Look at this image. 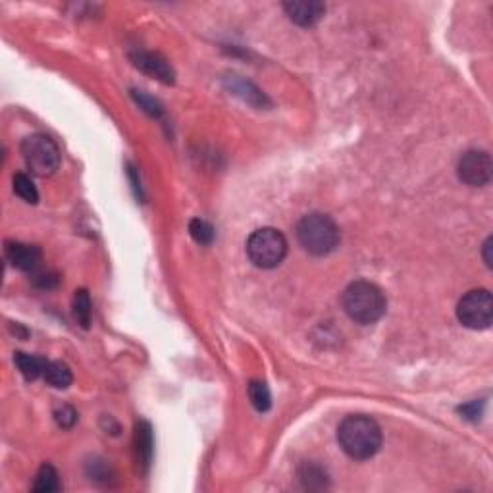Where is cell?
<instances>
[{"mask_svg":"<svg viewBox=\"0 0 493 493\" xmlns=\"http://www.w3.org/2000/svg\"><path fill=\"white\" fill-rule=\"evenodd\" d=\"M6 258L18 270L31 272L41 262V249L35 245L20 243V241H8Z\"/></svg>","mask_w":493,"mask_h":493,"instance_id":"obj_10","label":"cell"},{"mask_svg":"<svg viewBox=\"0 0 493 493\" xmlns=\"http://www.w3.org/2000/svg\"><path fill=\"white\" fill-rule=\"evenodd\" d=\"M459 177L470 187H484L492 182L493 164L486 150H468L460 156L459 160Z\"/></svg>","mask_w":493,"mask_h":493,"instance_id":"obj_7","label":"cell"},{"mask_svg":"<svg viewBox=\"0 0 493 493\" xmlns=\"http://www.w3.org/2000/svg\"><path fill=\"white\" fill-rule=\"evenodd\" d=\"M131 62H133L135 68H139L150 77H156L158 82L174 83V79H176V74H174V68L170 66V62L164 56L156 55V52L137 50V52L131 55Z\"/></svg>","mask_w":493,"mask_h":493,"instance_id":"obj_8","label":"cell"},{"mask_svg":"<svg viewBox=\"0 0 493 493\" xmlns=\"http://www.w3.org/2000/svg\"><path fill=\"white\" fill-rule=\"evenodd\" d=\"M459 412L468 420H478L484 412V401H472L468 405H462L459 409Z\"/></svg>","mask_w":493,"mask_h":493,"instance_id":"obj_22","label":"cell"},{"mask_svg":"<svg viewBox=\"0 0 493 493\" xmlns=\"http://www.w3.org/2000/svg\"><path fill=\"white\" fill-rule=\"evenodd\" d=\"M284 10L293 23L301 28H312L322 20L326 6L316 0H293V2H285Z\"/></svg>","mask_w":493,"mask_h":493,"instance_id":"obj_9","label":"cell"},{"mask_svg":"<svg viewBox=\"0 0 493 493\" xmlns=\"http://www.w3.org/2000/svg\"><path fill=\"white\" fill-rule=\"evenodd\" d=\"M338 441L345 455L355 460H366L380 451L382 430L378 422L370 416L353 414L339 424Z\"/></svg>","mask_w":493,"mask_h":493,"instance_id":"obj_1","label":"cell"},{"mask_svg":"<svg viewBox=\"0 0 493 493\" xmlns=\"http://www.w3.org/2000/svg\"><path fill=\"white\" fill-rule=\"evenodd\" d=\"M133 96H135L137 104H139L147 114L155 116V118H158V116L162 114V104L156 101V99H153V96L147 95V93H143V91H133Z\"/></svg>","mask_w":493,"mask_h":493,"instance_id":"obj_20","label":"cell"},{"mask_svg":"<svg viewBox=\"0 0 493 493\" xmlns=\"http://www.w3.org/2000/svg\"><path fill=\"white\" fill-rule=\"evenodd\" d=\"M137 443V457L141 459L143 465H149L150 455H153V436H150L149 424H139L135 433Z\"/></svg>","mask_w":493,"mask_h":493,"instance_id":"obj_17","label":"cell"},{"mask_svg":"<svg viewBox=\"0 0 493 493\" xmlns=\"http://www.w3.org/2000/svg\"><path fill=\"white\" fill-rule=\"evenodd\" d=\"M74 316L77 320V324H82L83 328H89L91 326V316H93V311H91V297L85 289H77L74 295Z\"/></svg>","mask_w":493,"mask_h":493,"instance_id":"obj_15","label":"cell"},{"mask_svg":"<svg viewBox=\"0 0 493 493\" xmlns=\"http://www.w3.org/2000/svg\"><path fill=\"white\" fill-rule=\"evenodd\" d=\"M45 380L47 384H50L56 389H66L74 382V376H72V370L64 362H48L47 370H45Z\"/></svg>","mask_w":493,"mask_h":493,"instance_id":"obj_13","label":"cell"},{"mask_svg":"<svg viewBox=\"0 0 493 493\" xmlns=\"http://www.w3.org/2000/svg\"><path fill=\"white\" fill-rule=\"evenodd\" d=\"M297 239L312 257H326L339 245V228L328 214L312 212L297 223Z\"/></svg>","mask_w":493,"mask_h":493,"instance_id":"obj_3","label":"cell"},{"mask_svg":"<svg viewBox=\"0 0 493 493\" xmlns=\"http://www.w3.org/2000/svg\"><path fill=\"white\" fill-rule=\"evenodd\" d=\"M226 85H228V89H230L233 95L241 96L245 102H249V104L257 106V109H260V106H268V104H270V101L266 99V95H264L260 89L255 87L250 82L241 79L239 75H230V77H226Z\"/></svg>","mask_w":493,"mask_h":493,"instance_id":"obj_11","label":"cell"},{"mask_svg":"<svg viewBox=\"0 0 493 493\" xmlns=\"http://www.w3.org/2000/svg\"><path fill=\"white\" fill-rule=\"evenodd\" d=\"M249 399L258 412H266L272 406V393L264 382H250Z\"/></svg>","mask_w":493,"mask_h":493,"instance_id":"obj_16","label":"cell"},{"mask_svg":"<svg viewBox=\"0 0 493 493\" xmlns=\"http://www.w3.org/2000/svg\"><path fill=\"white\" fill-rule=\"evenodd\" d=\"M55 419L60 428H66V430H68V428H72V426L77 422V412H75L72 406L66 405L55 412Z\"/></svg>","mask_w":493,"mask_h":493,"instance_id":"obj_21","label":"cell"},{"mask_svg":"<svg viewBox=\"0 0 493 493\" xmlns=\"http://www.w3.org/2000/svg\"><path fill=\"white\" fill-rule=\"evenodd\" d=\"M14 193L29 204H35L39 201L37 187L31 182V177L26 176V174H16L14 176Z\"/></svg>","mask_w":493,"mask_h":493,"instance_id":"obj_18","label":"cell"},{"mask_svg":"<svg viewBox=\"0 0 493 493\" xmlns=\"http://www.w3.org/2000/svg\"><path fill=\"white\" fill-rule=\"evenodd\" d=\"M341 304L347 316L365 326L376 324L387 311L384 291L365 279L347 285V289L341 295Z\"/></svg>","mask_w":493,"mask_h":493,"instance_id":"obj_2","label":"cell"},{"mask_svg":"<svg viewBox=\"0 0 493 493\" xmlns=\"http://www.w3.org/2000/svg\"><path fill=\"white\" fill-rule=\"evenodd\" d=\"M189 233L196 243L201 245H210L214 241V228H212L209 222L201 220V218H195V220L189 223Z\"/></svg>","mask_w":493,"mask_h":493,"instance_id":"obj_19","label":"cell"},{"mask_svg":"<svg viewBox=\"0 0 493 493\" xmlns=\"http://www.w3.org/2000/svg\"><path fill=\"white\" fill-rule=\"evenodd\" d=\"M459 322L470 330H486L493 320V299L487 289H472L466 293L457 306Z\"/></svg>","mask_w":493,"mask_h":493,"instance_id":"obj_6","label":"cell"},{"mask_svg":"<svg viewBox=\"0 0 493 493\" xmlns=\"http://www.w3.org/2000/svg\"><path fill=\"white\" fill-rule=\"evenodd\" d=\"M287 255V239L282 231L274 228H262L253 231L247 241V257L258 268H276L284 262Z\"/></svg>","mask_w":493,"mask_h":493,"instance_id":"obj_4","label":"cell"},{"mask_svg":"<svg viewBox=\"0 0 493 493\" xmlns=\"http://www.w3.org/2000/svg\"><path fill=\"white\" fill-rule=\"evenodd\" d=\"M14 362L26 380H37L39 376H45V370H47L48 365L45 358L28 355V353H16Z\"/></svg>","mask_w":493,"mask_h":493,"instance_id":"obj_12","label":"cell"},{"mask_svg":"<svg viewBox=\"0 0 493 493\" xmlns=\"http://www.w3.org/2000/svg\"><path fill=\"white\" fill-rule=\"evenodd\" d=\"M492 237H487L486 239V243H484V260H486V264L492 268V262H493V258H492Z\"/></svg>","mask_w":493,"mask_h":493,"instance_id":"obj_24","label":"cell"},{"mask_svg":"<svg viewBox=\"0 0 493 493\" xmlns=\"http://www.w3.org/2000/svg\"><path fill=\"white\" fill-rule=\"evenodd\" d=\"M21 155L35 176L48 177L60 168V149L55 139L45 133L26 137L21 143Z\"/></svg>","mask_w":493,"mask_h":493,"instance_id":"obj_5","label":"cell"},{"mask_svg":"<svg viewBox=\"0 0 493 493\" xmlns=\"http://www.w3.org/2000/svg\"><path fill=\"white\" fill-rule=\"evenodd\" d=\"M60 478H58V472H56L55 466L43 465L39 468V472L35 476L33 492L39 493H52L60 489Z\"/></svg>","mask_w":493,"mask_h":493,"instance_id":"obj_14","label":"cell"},{"mask_svg":"<svg viewBox=\"0 0 493 493\" xmlns=\"http://www.w3.org/2000/svg\"><path fill=\"white\" fill-rule=\"evenodd\" d=\"M56 284H58V277H56L55 274H41V276L37 277V285L43 287V289H50V287H55Z\"/></svg>","mask_w":493,"mask_h":493,"instance_id":"obj_23","label":"cell"}]
</instances>
